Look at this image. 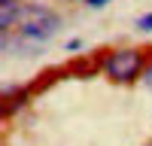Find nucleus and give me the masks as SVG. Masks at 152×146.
Instances as JSON below:
<instances>
[{"label": "nucleus", "instance_id": "nucleus-5", "mask_svg": "<svg viewBox=\"0 0 152 146\" xmlns=\"http://www.w3.org/2000/svg\"><path fill=\"white\" fill-rule=\"evenodd\" d=\"M143 82H146V88L152 91V64H149V67L143 70Z\"/></svg>", "mask_w": 152, "mask_h": 146}, {"label": "nucleus", "instance_id": "nucleus-2", "mask_svg": "<svg viewBox=\"0 0 152 146\" xmlns=\"http://www.w3.org/2000/svg\"><path fill=\"white\" fill-rule=\"evenodd\" d=\"M107 76L113 82H134L143 76V55L137 49H119L107 58Z\"/></svg>", "mask_w": 152, "mask_h": 146}, {"label": "nucleus", "instance_id": "nucleus-6", "mask_svg": "<svg viewBox=\"0 0 152 146\" xmlns=\"http://www.w3.org/2000/svg\"><path fill=\"white\" fill-rule=\"evenodd\" d=\"M110 0H88V6H94V9H100V6H107Z\"/></svg>", "mask_w": 152, "mask_h": 146}, {"label": "nucleus", "instance_id": "nucleus-4", "mask_svg": "<svg viewBox=\"0 0 152 146\" xmlns=\"http://www.w3.org/2000/svg\"><path fill=\"white\" fill-rule=\"evenodd\" d=\"M137 28H140V31H152V15H143V18H137Z\"/></svg>", "mask_w": 152, "mask_h": 146}, {"label": "nucleus", "instance_id": "nucleus-1", "mask_svg": "<svg viewBox=\"0 0 152 146\" xmlns=\"http://www.w3.org/2000/svg\"><path fill=\"white\" fill-rule=\"evenodd\" d=\"M58 24H61L58 15L46 6H21V12H18V28L31 40H49L58 31Z\"/></svg>", "mask_w": 152, "mask_h": 146}, {"label": "nucleus", "instance_id": "nucleus-3", "mask_svg": "<svg viewBox=\"0 0 152 146\" xmlns=\"http://www.w3.org/2000/svg\"><path fill=\"white\" fill-rule=\"evenodd\" d=\"M18 12H21L18 0H0V28H3V34H6V28L18 24Z\"/></svg>", "mask_w": 152, "mask_h": 146}]
</instances>
